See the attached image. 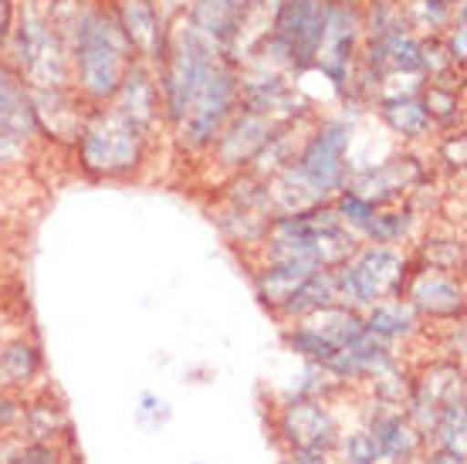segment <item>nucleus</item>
Masks as SVG:
<instances>
[{
  "label": "nucleus",
  "instance_id": "10",
  "mask_svg": "<svg viewBox=\"0 0 467 464\" xmlns=\"http://www.w3.org/2000/svg\"><path fill=\"white\" fill-rule=\"evenodd\" d=\"M275 119L251 112L244 105H237L231 112V119L223 122L221 136L213 140L211 150L217 153L221 166H247L257 153L265 150V142L275 136Z\"/></svg>",
  "mask_w": 467,
  "mask_h": 464
},
{
  "label": "nucleus",
  "instance_id": "13",
  "mask_svg": "<svg viewBox=\"0 0 467 464\" xmlns=\"http://www.w3.org/2000/svg\"><path fill=\"white\" fill-rule=\"evenodd\" d=\"M420 180V166H417V160H393V163H379V166H373V170H362V174L349 176V190L352 194H359V197H366L369 204H386V200L400 197L407 186H413Z\"/></svg>",
  "mask_w": 467,
  "mask_h": 464
},
{
  "label": "nucleus",
  "instance_id": "16",
  "mask_svg": "<svg viewBox=\"0 0 467 464\" xmlns=\"http://www.w3.org/2000/svg\"><path fill=\"white\" fill-rule=\"evenodd\" d=\"M109 102L116 105V109H122L129 119H136L142 129H150L160 119V112H163V105H160V85H156V79L142 69L140 61L129 65V71L119 81V92Z\"/></svg>",
  "mask_w": 467,
  "mask_h": 464
},
{
  "label": "nucleus",
  "instance_id": "30",
  "mask_svg": "<svg viewBox=\"0 0 467 464\" xmlns=\"http://www.w3.org/2000/svg\"><path fill=\"white\" fill-rule=\"evenodd\" d=\"M11 31H14V4L11 0H0V47L11 45Z\"/></svg>",
  "mask_w": 467,
  "mask_h": 464
},
{
  "label": "nucleus",
  "instance_id": "12",
  "mask_svg": "<svg viewBox=\"0 0 467 464\" xmlns=\"http://www.w3.org/2000/svg\"><path fill=\"white\" fill-rule=\"evenodd\" d=\"M0 136H7L17 146H24L31 136H41L27 85L4 61H0Z\"/></svg>",
  "mask_w": 467,
  "mask_h": 464
},
{
  "label": "nucleus",
  "instance_id": "7",
  "mask_svg": "<svg viewBox=\"0 0 467 464\" xmlns=\"http://www.w3.org/2000/svg\"><path fill=\"white\" fill-rule=\"evenodd\" d=\"M362 35V7L356 0H328L326 31L318 45L316 69L326 75L339 92H346V81L352 79V58Z\"/></svg>",
  "mask_w": 467,
  "mask_h": 464
},
{
  "label": "nucleus",
  "instance_id": "2",
  "mask_svg": "<svg viewBox=\"0 0 467 464\" xmlns=\"http://www.w3.org/2000/svg\"><path fill=\"white\" fill-rule=\"evenodd\" d=\"M68 61L75 75V92L88 102L102 105L119 92V81L136 61L116 14L106 7H78L68 37Z\"/></svg>",
  "mask_w": 467,
  "mask_h": 464
},
{
  "label": "nucleus",
  "instance_id": "25",
  "mask_svg": "<svg viewBox=\"0 0 467 464\" xmlns=\"http://www.w3.org/2000/svg\"><path fill=\"white\" fill-rule=\"evenodd\" d=\"M410 227H413V214L410 210H397V214H379L376 210L373 224L366 227V237L373 244H400L403 237L410 234Z\"/></svg>",
  "mask_w": 467,
  "mask_h": 464
},
{
  "label": "nucleus",
  "instance_id": "20",
  "mask_svg": "<svg viewBox=\"0 0 467 464\" xmlns=\"http://www.w3.org/2000/svg\"><path fill=\"white\" fill-rule=\"evenodd\" d=\"M332 302H336V275H332V268H318L316 275H308V279L285 299L278 315L281 319H302V315L316 312V309H326V305H332Z\"/></svg>",
  "mask_w": 467,
  "mask_h": 464
},
{
  "label": "nucleus",
  "instance_id": "37",
  "mask_svg": "<svg viewBox=\"0 0 467 464\" xmlns=\"http://www.w3.org/2000/svg\"><path fill=\"white\" fill-rule=\"evenodd\" d=\"M346 464H376V461H346Z\"/></svg>",
  "mask_w": 467,
  "mask_h": 464
},
{
  "label": "nucleus",
  "instance_id": "33",
  "mask_svg": "<svg viewBox=\"0 0 467 464\" xmlns=\"http://www.w3.org/2000/svg\"><path fill=\"white\" fill-rule=\"evenodd\" d=\"M292 464H332V461H328V454H322V451H295Z\"/></svg>",
  "mask_w": 467,
  "mask_h": 464
},
{
  "label": "nucleus",
  "instance_id": "3",
  "mask_svg": "<svg viewBox=\"0 0 467 464\" xmlns=\"http://www.w3.org/2000/svg\"><path fill=\"white\" fill-rule=\"evenodd\" d=\"M14 65L31 89H65L71 79L68 37L51 21L45 4L27 0L14 11Z\"/></svg>",
  "mask_w": 467,
  "mask_h": 464
},
{
  "label": "nucleus",
  "instance_id": "32",
  "mask_svg": "<svg viewBox=\"0 0 467 464\" xmlns=\"http://www.w3.org/2000/svg\"><path fill=\"white\" fill-rule=\"evenodd\" d=\"M423 464H464V454L447 451V448H437L433 454H427V458H423Z\"/></svg>",
  "mask_w": 467,
  "mask_h": 464
},
{
  "label": "nucleus",
  "instance_id": "8",
  "mask_svg": "<svg viewBox=\"0 0 467 464\" xmlns=\"http://www.w3.org/2000/svg\"><path fill=\"white\" fill-rule=\"evenodd\" d=\"M281 438L292 444V451H322L328 454L339 448V427L336 417L328 414V406L318 396H295L292 404H285L278 417Z\"/></svg>",
  "mask_w": 467,
  "mask_h": 464
},
{
  "label": "nucleus",
  "instance_id": "22",
  "mask_svg": "<svg viewBox=\"0 0 467 464\" xmlns=\"http://www.w3.org/2000/svg\"><path fill=\"white\" fill-rule=\"evenodd\" d=\"M464 396H454L451 404L441 410V417H437V424L431 427V438L437 448H447V451H457L464 454Z\"/></svg>",
  "mask_w": 467,
  "mask_h": 464
},
{
  "label": "nucleus",
  "instance_id": "31",
  "mask_svg": "<svg viewBox=\"0 0 467 464\" xmlns=\"http://www.w3.org/2000/svg\"><path fill=\"white\" fill-rule=\"evenodd\" d=\"M17 417H21V406L14 404V400H7V396H0V430L11 427Z\"/></svg>",
  "mask_w": 467,
  "mask_h": 464
},
{
  "label": "nucleus",
  "instance_id": "11",
  "mask_svg": "<svg viewBox=\"0 0 467 464\" xmlns=\"http://www.w3.org/2000/svg\"><path fill=\"white\" fill-rule=\"evenodd\" d=\"M403 299L413 305L417 315H433V319H457L464 312V289L447 268H420L410 271L403 285Z\"/></svg>",
  "mask_w": 467,
  "mask_h": 464
},
{
  "label": "nucleus",
  "instance_id": "14",
  "mask_svg": "<svg viewBox=\"0 0 467 464\" xmlns=\"http://www.w3.org/2000/svg\"><path fill=\"white\" fill-rule=\"evenodd\" d=\"M366 434L376 448V458L386 464L413 461L423 448V434L403 414H376Z\"/></svg>",
  "mask_w": 467,
  "mask_h": 464
},
{
  "label": "nucleus",
  "instance_id": "28",
  "mask_svg": "<svg viewBox=\"0 0 467 464\" xmlns=\"http://www.w3.org/2000/svg\"><path fill=\"white\" fill-rule=\"evenodd\" d=\"M11 464H58V454L51 451L47 444L37 441V444H27V448H24Z\"/></svg>",
  "mask_w": 467,
  "mask_h": 464
},
{
  "label": "nucleus",
  "instance_id": "35",
  "mask_svg": "<svg viewBox=\"0 0 467 464\" xmlns=\"http://www.w3.org/2000/svg\"><path fill=\"white\" fill-rule=\"evenodd\" d=\"M447 7H454V4H464V0H444Z\"/></svg>",
  "mask_w": 467,
  "mask_h": 464
},
{
  "label": "nucleus",
  "instance_id": "15",
  "mask_svg": "<svg viewBox=\"0 0 467 464\" xmlns=\"http://www.w3.org/2000/svg\"><path fill=\"white\" fill-rule=\"evenodd\" d=\"M265 261H268V265L261 268V275L254 279V285H257L261 302L268 305V309H275V312H278L281 305H285V299H288L308 275H316L318 268H322L318 261H312V258H298V255L265 258Z\"/></svg>",
  "mask_w": 467,
  "mask_h": 464
},
{
  "label": "nucleus",
  "instance_id": "17",
  "mask_svg": "<svg viewBox=\"0 0 467 464\" xmlns=\"http://www.w3.org/2000/svg\"><path fill=\"white\" fill-rule=\"evenodd\" d=\"M254 0H193L187 21L197 27L203 37H211L213 45H221L227 51V45L234 41L237 27L244 24L247 11Z\"/></svg>",
  "mask_w": 467,
  "mask_h": 464
},
{
  "label": "nucleus",
  "instance_id": "6",
  "mask_svg": "<svg viewBox=\"0 0 467 464\" xmlns=\"http://www.w3.org/2000/svg\"><path fill=\"white\" fill-rule=\"evenodd\" d=\"M328 0H278L261 55L268 65H285L292 71L316 69L322 31H326Z\"/></svg>",
  "mask_w": 467,
  "mask_h": 464
},
{
  "label": "nucleus",
  "instance_id": "9",
  "mask_svg": "<svg viewBox=\"0 0 467 464\" xmlns=\"http://www.w3.org/2000/svg\"><path fill=\"white\" fill-rule=\"evenodd\" d=\"M112 14H116V24L122 27L136 61H156L160 65L166 55L170 27L163 24L156 0H119Z\"/></svg>",
  "mask_w": 467,
  "mask_h": 464
},
{
  "label": "nucleus",
  "instance_id": "34",
  "mask_svg": "<svg viewBox=\"0 0 467 464\" xmlns=\"http://www.w3.org/2000/svg\"><path fill=\"white\" fill-rule=\"evenodd\" d=\"M21 156V146L17 142H11L7 136H0V163H11Z\"/></svg>",
  "mask_w": 467,
  "mask_h": 464
},
{
  "label": "nucleus",
  "instance_id": "5",
  "mask_svg": "<svg viewBox=\"0 0 467 464\" xmlns=\"http://www.w3.org/2000/svg\"><path fill=\"white\" fill-rule=\"evenodd\" d=\"M332 275H336V302L352 312H366L369 305L383 299L403 295L410 265L397 248L369 244V248H356L342 265L332 268Z\"/></svg>",
  "mask_w": 467,
  "mask_h": 464
},
{
  "label": "nucleus",
  "instance_id": "19",
  "mask_svg": "<svg viewBox=\"0 0 467 464\" xmlns=\"http://www.w3.org/2000/svg\"><path fill=\"white\" fill-rule=\"evenodd\" d=\"M379 119H383L397 136H403V140H427L433 129L431 116H427V109H423V99L417 92L383 99V102H379Z\"/></svg>",
  "mask_w": 467,
  "mask_h": 464
},
{
  "label": "nucleus",
  "instance_id": "18",
  "mask_svg": "<svg viewBox=\"0 0 467 464\" xmlns=\"http://www.w3.org/2000/svg\"><path fill=\"white\" fill-rule=\"evenodd\" d=\"M417 322H420V315L413 312V305L397 295V299H383V302H376L366 309L362 315V325H366V332H373L376 339H383V343H393V339H407L417 332Z\"/></svg>",
  "mask_w": 467,
  "mask_h": 464
},
{
  "label": "nucleus",
  "instance_id": "36",
  "mask_svg": "<svg viewBox=\"0 0 467 464\" xmlns=\"http://www.w3.org/2000/svg\"><path fill=\"white\" fill-rule=\"evenodd\" d=\"M369 4H397V0H369Z\"/></svg>",
  "mask_w": 467,
  "mask_h": 464
},
{
  "label": "nucleus",
  "instance_id": "1",
  "mask_svg": "<svg viewBox=\"0 0 467 464\" xmlns=\"http://www.w3.org/2000/svg\"><path fill=\"white\" fill-rule=\"evenodd\" d=\"M237 85L241 75L221 45L200 35L190 21L170 31L160 61V105L190 150L213 146L237 109Z\"/></svg>",
  "mask_w": 467,
  "mask_h": 464
},
{
  "label": "nucleus",
  "instance_id": "26",
  "mask_svg": "<svg viewBox=\"0 0 467 464\" xmlns=\"http://www.w3.org/2000/svg\"><path fill=\"white\" fill-rule=\"evenodd\" d=\"M339 444H342V451H346V461H379V458H376L373 441H369V434H366V430L342 438Z\"/></svg>",
  "mask_w": 467,
  "mask_h": 464
},
{
  "label": "nucleus",
  "instance_id": "39",
  "mask_svg": "<svg viewBox=\"0 0 467 464\" xmlns=\"http://www.w3.org/2000/svg\"><path fill=\"white\" fill-rule=\"evenodd\" d=\"M193 464H203V461H193Z\"/></svg>",
  "mask_w": 467,
  "mask_h": 464
},
{
  "label": "nucleus",
  "instance_id": "24",
  "mask_svg": "<svg viewBox=\"0 0 467 464\" xmlns=\"http://www.w3.org/2000/svg\"><path fill=\"white\" fill-rule=\"evenodd\" d=\"M420 99L433 126H437V122H454V119L461 116V95H457L454 85H444V81L431 79V85L420 92Z\"/></svg>",
  "mask_w": 467,
  "mask_h": 464
},
{
  "label": "nucleus",
  "instance_id": "27",
  "mask_svg": "<svg viewBox=\"0 0 467 464\" xmlns=\"http://www.w3.org/2000/svg\"><path fill=\"white\" fill-rule=\"evenodd\" d=\"M464 37H467V27H464V7H461V17L457 24L447 31V61H451V69H464Z\"/></svg>",
  "mask_w": 467,
  "mask_h": 464
},
{
  "label": "nucleus",
  "instance_id": "38",
  "mask_svg": "<svg viewBox=\"0 0 467 464\" xmlns=\"http://www.w3.org/2000/svg\"><path fill=\"white\" fill-rule=\"evenodd\" d=\"M407 464H423V461H420V458H413V461H407Z\"/></svg>",
  "mask_w": 467,
  "mask_h": 464
},
{
  "label": "nucleus",
  "instance_id": "21",
  "mask_svg": "<svg viewBox=\"0 0 467 464\" xmlns=\"http://www.w3.org/2000/svg\"><path fill=\"white\" fill-rule=\"evenodd\" d=\"M41 366V356H37V349L31 343H24V339H14L7 346L0 349V380L4 384H14V386H24L31 384V376L37 373Z\"/></svg>",
  "mask_w": 467,
  "mask_h": 464
},
{
  "label": "nucleus",
  "instance_id": "23",
  "mask_svg": "<svg viewBox=\"0 0 467 464\" xmlns=\"http://www.w3.org/2000/svg\"><path fill=\"white\" fill-rule=\"evenodd\" d=\"M332 210L339 214V221L349 227V231L356 234H366V227L373 224L376 217V204H369L366 197H359V194H352L349 186H342L339 194H336V200H332Z\"/></svg>",
  "mask_w": 467,
  "mask_h": 464
},
{
  "label": "nucleus",
  "instance_id": "29",
  "mask_svg": "<svg viewBox=\"0 0 467 464\" xmlns=\"http://www.w3.org/2000/svg\"><path fill=\"white\" fill-rule=\"evenodd\" d=\"M417 11H420V21L427 24V27H437V24L447 21L451 7H447L444 0H417Z\"/></svg>",
  "mask_w": 467,
  "mask_h": 464
},
{
  "label": "nucleus",
  "instance_id": "4",
  "mask_svg": "<svg viewBox=\"0 0 467 464\" xmlns=\"http://www.w3.org/2000/svg\"><path fill=\"white\" fill-rule=\"evenodd\" d=\"M146 132L112 102L95 105L78 129V156L92 176H126L146 160Z\"/></svg>",
  "mask_w": 467,
  "mask_h": 464
}]
</instances>
